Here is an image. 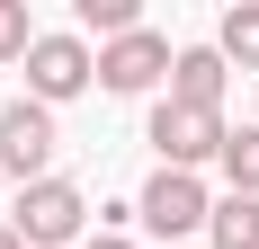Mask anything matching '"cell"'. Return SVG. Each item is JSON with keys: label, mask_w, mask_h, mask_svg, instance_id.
Listing matches in <instances>:
<instances>
[{"label": "cell", "mask_w": 259, "mask_h": 249, "mask_svg": "<svg viewBox=\"0 0 259 249\" xmlns=\"http://www.w3.org/2000/svg\"><path fill=\"white\" fill-rule=\"evenodd\" d=\"M90 205H80L72 178H36V187H18V205H9V231H18L27 249H63V240H90Z\"/></svg>", "instance_id": "6da1fadb"}, {"label": "cell", "mask_w": 259, "mask_h": 249, "mask_svg": "<svg viewBox=\"0 0 259 249\" xmlns=\"http://www.w3.org/2000/svg\"><path fill=\"white\" fill-rule=\"evenodd\" d=\"M224 134H233L224 107H179V98L152 107V151H161V169H188V178H197V160H214Z\"/></svg>", "instance_id": "7a4b0ae2"}, {"label": "cell", "mask_w": 259, "mask_h": 249, "mask_svg": "<svg viewBox=\"0 0 259 249\" xmlns=\"http://www.w3.org/2000/svg\"><path fill=\"white\" fill-rule=\"evenodd\" d=\"M90 80H99V53L80 45V36H36V45H27V98H36V107L80 98Z\"/></svg>", "instance_id": "3957f363"}, {"label": "cell", "mask_w": 259, "mask_h": 249, "mask_svg": "<svg viewBox=\"0 0 259 249\" xmlns=\"http://www.w3.org/2000/svg\"><path fill=\"white\" fill-rule=\"evenodd\" d=\"M54 107H36V98H9L0 107V169L18 178V187H36V178L54 169Z\"/></svg>", "instance_id": "277c9868"}, {"label": "cell", "mask_w": 259, "mask_h": 249, "mask_svg": "<svg viewBox=\"0 0 259 249\" xmlns=\"http://www.w3.org/2000/svg\"><path fill=\"white\" fill-rule=\"evenodd\" d=\"M206 187H197V178L188 169H152V187H143V196H134V223L143 231H161V240H179V231H206Z\"/></svg>", "instance_id": "5b68a950"}, {"label": "cell", "mask_w": 259, "mask_h": 249, "mask_svg": "<svg viewBox=\"0 0 259 249\" xmlns=\"http://www.w3.org/2000/svg\"><path fill=\"white\" fill-rule=\"evenodd\" d=\"M152 80H170V36L134 27V36H116V45H99V89L134 98V89H152Z\"/></svg>", "instance_id": "8992f818"}, {"label": "cell", "mask_w": 259, "mask_h": 249, "mask_svg": "<svg viewBox=\"0 0 259 249\" xmlns=\"http://www.w3.org/2000/svg\"><path fill=\"white\" fill-rule=\"evenodd\" d=\"M224 45H188V53H170V98L179 107H224Z\"/></svg>", "instance_id": "52a82bcc"}, {"label": "cell", "mask_w": 259, "mask_h": 249, "mask_svg": "<svg viewBox=\"0 0 259 249\" xmlns=\"http://www.w3.org/2000/svg\"><path fill=\"white\" fill-rule=\"evenodd\" d=\"M206 231H214V249H259V196H224L206 214Z\"/></svg>", "instance_id": "ba28073f"}, {"label": "cell", "mask_w": 259, "mask_h": 249, "mask_svg": "<svg viewBox=\"0 0 259 249\" xmlns=\"http://www.w3.org/2000/svg\"><path fill=\"white\" fill-rule=\"evenodd\" d=\"M224 178H233V196H259V125H241V134H224Z\"/></svg>", "instance_id": "9c48e42d"}, {"label": "cell", "mask_w": 259, "mask_h": 249, "mask_svg": "<svg viewBox=\"0 0 259 249\" xmlns=\"http://www.w3.org/2000/svg\"><path fill=\"white\" fill-rule=\"evenodd\" d=\"M224 63H241V72H259V0H241V9H224Z\"/></svg>", "instance_id": "30bf717a"}, {"label": "cell", "mask_w": 259, "mask_h": 249, "mask_svg": "<svg viewBox=\"0 0 259 249\" xmlns=\"http://www.w3.org/2000/svg\"><path fill=\"white\" fill-rule=\"evenodd\" d=\"M80 27H99L107 45H116V36H134V27H143V9H134V0H80Z\"/></svg>", "instance_id": "8fae6325"}, {"label": "cell", "mask_w": 259, "mask_h": 249, "mask_svg": "<svg viewBox=\"0 0 259 249\" xmlns=\"http://www.w3.org/2000/svg\"><path fill=\"white\" fill-rule=\"evenodd\" d=\"M36 27H27V0H0V63H27Z\"/></svg>", "instance_id": "7c38bea8"}, {"label": "cell", "mask_w": 259, "mask_h": 249, "mask_svg": "<svg viewBox=\"0 0 259 249\" xmlns=\"http://www.w3.org/2000/svg\"><path fill=\"white\" fill-rule=\"evenodd\" d=\"M80 249H134V240H125V231H90Z\"/></svg>", "instance_id": "4fadbf2b"}, {"label": "cell", "mask_w": 259, "mask_h": 249, "mask_svg": "<svg viewBox=\"0 0 259 249\" xmlns=\"http://www.w3.org/2000/svg\"><path fill=\"white\" fill-rule=\"evenodd\" d=\"M0 249H27V240H18V231H9V223H0Z\"/></svg>", "instance_id": "5bb4252c"}]
</instances>
